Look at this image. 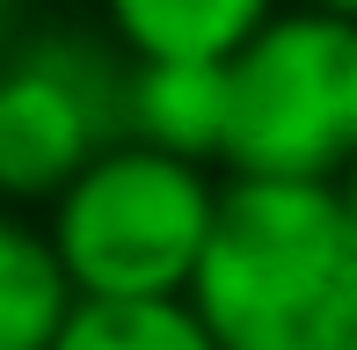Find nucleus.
<instances>
[{
  "mask_svg": "<svg viewBox=\"0 0 357 350\" xmlns=\"http://www.w3.org/2000/svg\"><path fill=\"white\" fill-rule=\"evenodd\" d=\"M132 59L102 29H22L0 52V204L52 212L124 139Z\"/></svg>",
  "mask_w": 357,
  "mask_h": 350,
  "instance_id": "nucleus-4",
  "label": "nucleus"
},
{
  "mask_svg": "<svg viewBox=\"0 0 357 350\" xmlns=\"http://www.w3.org/2000/svg\"><path fill=\"white\" fill-rule=\"evenodd\" d=\"M52 350H219L190 299H146V307H95L80 299Z\"/></svg>",
  "mask_w": 357,
  "mask_h": 350,
  "instance_id": "nucleus-8",
  "label": "nucleus"
},
{
  "mask_svg": "<svg viewBox=\"0 0 357 350\" xmlns=\"http://www.w3.org/2000/svg\"><path fill=\"white\" fill-rule=\"evenodd\" d=\"M226 175L335 190L357 168V22L284 0L226 66Z\"/></svg>",
  "mask_w": 357,
  "mask_h": 350,
  "instance_id": "nucleus-3",
  "label": "nucleus"
},
{
  "mask_svg": "<svg viewBox=\"0 0 357 350\" xmlns=\"http://www.w3.org/2000/svg\"><path fill=\"white\" fill-rule=\"evenodd\" d=\"M226 175L117 139L73 190L44 212L52 248L73 292L95 307H146V299H190L204 241L219 227Z\"/></svg>",
  "mask_w": 357,
  "mask_h": 350,
  "instance_id": "nucleus-2",
  "label": "nucleus"
},
{
  "mask_svg": "<svg viewBox=\"0 0 357 350\" xmlns=\"http://www.w3.org/2000/svg\"><path fill=\"white\" fill-rule=\"evenodd\" d=\"M80 292L52 248L44 212L0 204V350H52Z\"/></svg>",
  "mask_w": 357,
  "mask_h": 350,
  "instance_id": "nucleus-7",
  "label": "nucleus"
},
{
  "mask_svg": "<svg viewBox=\"0 0 357 350\" xmlns=\"http://www.w3.org/2000/svg\"><path fill=\"white\" fill-rule=\"evenodd\" d=\"M335 204H343V219H350V234H357V168L335 183Z\"/></svg>",
  "mask_w": 357,
  "mask_h": 350,
  "instance_id": "nucleus-10",
  "label": "nucleus"
},
{
  "mask_svg": "<svg viewBox=\"0 0 357 350\" xmlns=\"http://www.w3.org/2000/svg\"><path fill=\"white\" fill-rule=\"evenodd\" d=\"M190 314L219 350H350L357 234L335 190L226 175Z\"/></svg>",
  "mask_w": 357,
  "mask_h": 350,
  "instance_id": "nucleus-1",
  "label": "nucleus"
},
{
  "mask_svg": "<svg viewBox=\"0 0 357 350\" xmlns=\"http://www.w3.org/2000/svg\"><path fill=\"white\" fill-rule=\"evenodd\" d=\"M299 8H321V15H350V22H357V0H299Z\"/></svg>",
  "mask_w": 357,
  "mask_h": 350,
  "instance_id": "nucleus-11",
  "label": "nucleus"
},
{
  "mask_svg": "<svg viewBox=\"0 0 357 350\" xmlns=\"http://www.w3.org/2000/svg\"><path fill=\"white\" fill-rule=\"evenodd\" d=\"M234 95L226 66H132L124 73V139L197 168H226Z\"/></svg>",
  "mask_w": 357,
  "mask_h": 350,
  "instance_id": "nucleus-6",
  "label": "nucleus"
},
{
  "mask_svg": "<svg viewBox=\"0 0 357 350\" xmlns=\"http://www.w3.org/2000/svg\"><path fill=\"white\" fill-rule=\"evenodd\" d=\"M22 37V0H0V52Z\"/></svg>",
  "mask_w": 357,
  "mask_h": 350,
  "instance_id": "nucleus-9",
  "label": "nucleus"
},
{
  "mask_svg": "<svg viewBox=\"0 0 357 350\" xmlns=\"http://www.w3.org/2000/svg\"><path fill=\"white\" fill-rule=\"evenodd\" d=\"M350 350H357V343H350Z\"/></svg>",
  "mask_w": 357,
  "mask_h": 350,
  "instance_id": "nucleus-12",
  "label": "nucleus"
},
{
  "mask_svg": "<svg viewBox=\"0 0 357 350\" xmlns=\"http://www.w3.org/2000/svg\"><path fill=\"white\" fill-rule=\"evenodd\" d=\"M284 0H102V37L132 66H234Z\"/></svg>",
  "mask_w": 357,
  "mask_h": 350,
  "instance_id": "nucleus-5",
  "label": "nucleus"
}]
</instances>
